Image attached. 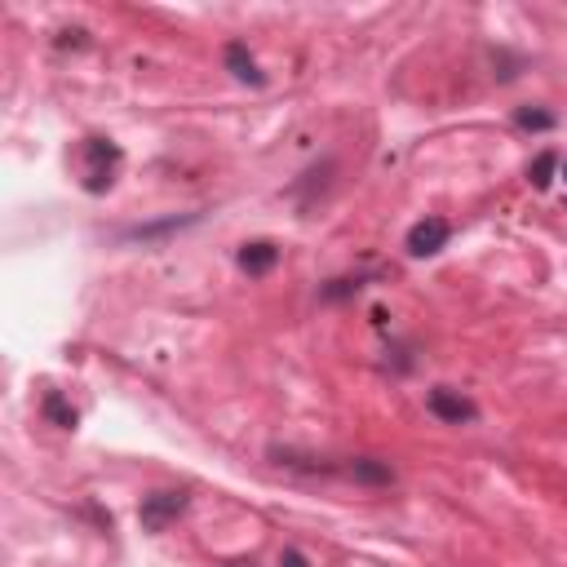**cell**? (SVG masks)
I'll return each mask as SVG.
<instances>
[{"label":"cell","mask_w":567,"mask_h":567,"mask_svg":"<svg viewBox=\"0 0 567 567\" xmlns=\"http://www.w3.org/2000/svg\"><path fill=\"white\" fill-rule=\"evenodd\" d=\"M76 164H80V182L85 191H107L116 182V164H120V151L111 147L107 138H85L76 151Z\"/></svg>","instance_id":"6da1fadb"},{"label":"cell","mask_w":567,"mask_h":567,"mask_svg":"<svg viewBox=\"0 0 567 567\" xmlns=\"http://www.w3.org/2000/svg\"><path fill=\"white\" fill-rule=\"evenodd\" d=\"M182 510H187V492H151V497L142 501L138 519L147 532H164Z\"/></svg>","instance_id":"7a4b0ae2"},{"label":"cell","mask_w":567,"mask_h":567,"mask_svg":"<svg viewBox=\"0 0 567 567\" xmlns=\"http://www.w3.org/2000/svg\"><path fill=\"white\" fill-rule=\"evenodd\" d=\"M426 404H430V412H435L439 421H452V426H466V421L479 417V408H474L466 395H457V390H448V386H435V390H430V399H426Z\"/></svg>","instance_id":"3957f363"},{"label":"cell","mask_w":567,"mask_h":567,"mask_svg":"<svg viewBox=\"0 0 567 567\" xmlns=\"http://www.w3.org/2000/svg\"><path fill=\"white\" fill-rule=\"evenodd\" d=\"M443 244H448V222L443 218H426L408 231V253L412 257H430V253H439Z\"/></svg>","instance_id":"277c9868"},{"label":"cell","mask_w":567,"mask_h":567,"mask_svg":"<svg viewBox=\"0 0 567 567\" xmlns=\"http://www.w3.org/2000/svg\"><path fill=\"white\" fill-rule=\"evenodd\" d=\"M275 257H280L275 244H244V249H240V266L249 275H266L275 266Z\"/></svg>","instance_id":"5b68a950"},{"label":"cell","mask_w":567,"mask_h":567,"mask_svg":"<svg viewBox=\"0 0 567 567\" xmlns=\"http://www.w3.org/2000/svg\"><path fill=\"white\" fill-rule=\"evenodd\" d=\"M226 67H231L240 80H249V85H262V71H257L253 54L240 45V40H231V45H226Z\"/></svg>","instance_id":"8992f818"},{"label":"cell","mask_w":567,"mask_h":567,"mask_svg":"<svg viewBox=\"0 0 567 567\" xmlns=\"http://www.w3.org/2000/svg\"><path fill=\"white\" fill-rule=\"evenodd\" d=\"M350 479H359V483H395V470H390L386 461H355V466H350Z\"/></svg>","instance_id":"52a82bcc"},{"label":"cell","mask_w":567,"mask_h":567,"mask_svg":"<svg viewBox=\"0 0 567 567\" xmlns=\"http://www.w3.org/2000/svg\"><path fill=\"white\" fill-rule=\"evenodd\" d=\"M45 417L54 421V426H63V430H76V408H71L63 395H49L45 399Z\"/></svg>","instance_id":"ba28073f"},{"label":"cell","mask_w":567,"mask_h":567,"mask_svg":"<svg viewBox=\"0 0 567 567\" xmlns=\"http://www.w3.org/2000/svg\"><path fill=\"white\" fill-rule=\"evenodd\" d=\"M550 173H554V151H541V156L532 160V169H528L532 187H536V191H545V187H550Z\"/></svg>","instance_id":"9c48e42d"},{"label":"cell","mask_w":567,"mask_h":567,"mask_svg":"<svg viewBox=\"0 0 567 567\" xmlns=\"http://www.w3.org/2000/svg\"><path fill=\"white\" fill-rule=\"evenodd\" d=\"M514 120H519V129H550L554 125L550 111H536V107H519V116Z\"/></svg>","instance_id":"30bf717a"},{"label":"cell","mask_w":567,"mask_h":567,"mask_svg":"<svg viewBox=\"0 0 567 567\" xmlns=\"http://www.w3.org/2000/svg\"><path fill=\"white\" fill-rule=\"evenodd\" d=\"M280 567H311V563H306L297 550H284V554H280Z\"/></svg>","instance_id":"8fae6325"}]
</instances>
